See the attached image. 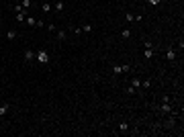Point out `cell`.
I'll use <instances>...</instances> for the list:
<instances>
[{"label":"cell","instance_id":"6da1fadb","mask_svg":"<svg viewBox=\"0 0 184 137\" xmlns=\"http://www.w3.org/2000/svg\"><path fill=\"white\" fill-rule=\"evenodd\" d=\"M153 55H155L153 43H151V41H145V51H143V57H145V59H151Z\"/></svg>","mask_w":184,"mask_h":137},{"label":"cell","instance_id":"7a4b0ae2","mask_svg":"<svg viewBox=\"0 0 184 137\" xmlns=\"http://www.w3.org/2000/svg\"><path fill=\"white\" fill-rule=\"evenodd\" d=\"M131 72V66H115L113 68V74L119 76V74H129Z\"/></svg>","mask_w":184,"mask_h":137},{"label":"cell","instance_id":"3957f363","mask_svg":"<svg viewBox=\"0 0 184 137\" xmlns=\"http://www.w3.org/2000/svg\"><path fill=\"white\" fill-rule=\"evenodd\" d=\"M160 113H164V115H174L176 111H174V106H172L170 102H162V106H160Z\"/></svg>","mask_w":184,"mask_h":137},{"label":"cell","instance_id":"277c9868","mask_svg":"<svg viewBox=\"0 0 184 137\" xmlns=\"http://www.w3.org/2000/svg\"><path fill=\"white\" fill-rule=\"evenodd\" d=\"M176 57H178V55H176V49H174V47H168V49H166V59H168L170 64H174Z\"/></svg>","mask_w":184,"mask_h":137},{"label":"cell","instance_id":"5b68a950","mask_svg":"<svg viewBox=\"0 0 184 137\" xmlns=\"http://www.w3.org/2000/svg\"><path fill=\"white\" fill-rule=\"evenodd\" d=\"M35 57H37V61H41V64H47V61H49V55H47V51H43V49L37 51Z\"/></svg>","mask_w":184,"mask_h":137},{"label":"cell","instance_id":"8992f818","mask_svg":"<svg viewBox=\"0 0 184 137\" xmlns=\"http://www.w3.org/2000/svg\"><path fill=\"white\" fill-rule=\"evenodd\" d=\"M141 19H143L141 14H131V12H129V14H125V21H127V23H139Z\"/></svg>","mask_w":184,"mask_h":137},{"label":"cell","instance_id":"52a82bcc","mask_svg":"<svg viewBox=\"0 0 184 137\" xmlns=\"http://www.w3.org/2000/svg\"><path fill=\"white\" fill-rule=\"evenodd\" d=\"M33 57H35V51H33V49H25V53H23V59H25V61L29 64V61H31Z\"/></svg>","mask_w":184,"mask_h":137},{"label":"cell","instance_id":"ba28073f","mask_svg":"<svg viewBox=\"0 0 184 137\" xmlns=\"http://www.w3.org/2000/svg\"><path fill=\"white\" fill-rule=\"evenodd\" d=\"M131 86L137 90V94H141V78H131Z\"/></svg>","mask_w":184,"mask_h":137},{"label":"cell","instance_id":"9c48e42d","mask_svg":"<svg viewBox=\"0 0 184 137\" xmlns=\"http://www.w3.org/2000/svg\"><path fill=\"white\" fill-rule=\"evenodd\" d=\"M27 16H29V14H27V10L16 12V21H19V23H25V21H27Z\"/></svg>","mask_w":184,"mask_h":137},{"label":"cell","instance_id":"30bf717a","mask_svg":"<svg viewBox=\"0 0 184 137\" xmlns=\"http://www.w3.org/2000/svg\"><path fill=\"white\" fill-rule=\"evenodd\" d=\"M127 131H129V123H127V121H123V123L119 125V133H127Z\"/></svg>","mask_w":184,"mask_h":137},{"label":"cell","instance_id":"8fae6325","mask_svg":"<svg viewBox=\"0 0 184 137\" xmlns=\"http://www.w3.org/2000/svg\"><path fill=\"white\" fill-rule=\"evenodd\" d=\"M8 111H10V104H8V102H2V104H0V115H6Z\"/></svg>","mask_w":184,"mask_h":137},{"label":"cell","instance_id":"7c38bea8","mask_svg":"<svg viewBox=\"0 0 184 137\" xmlns=\"http://www.w3.org/2000/svg\"><path fill=\"white\" fill-rule=\"evenodd\" d=\"M53 8H55V12H61L63 10V0H55V6Z\"/></svg>","mask_w":184,"mask_h":137},{"label":"cell","instance_id":"4fadbf2b","mask_svg":"<svg viewBox=\"0 0 184 137\" xmlns=\"http://www.w3.org/2000/svg\"><path fill=\"white\" fill-rule=\"evenodd\" d=\"M57 35H55V39L57 41H66V31H55Z\"/></svg>","mask_w":184,"mask_h":137},{"label":"cell","instance_id":"5bb4252c","mask_svg":"<svg viewBox=\"0 0 184 137\" xmlns=\"http://www.w3.org/2000/svg\"><path fill=\"white\" fill-rule=\"evenodd\" d=\"M29 27H33V25H37V19H33V16H27V21H25Z\"/></svg>","mask_w":184,"mask_h":137},{"label":"cell","instance_id":"9a60e30c","mask_svg":"<svg viewBox=\"0 0 184 137\" xmlns=\"http://www.w3.org/2000/svg\"><path fill=\"white\" fill-rule=\"evenodd\" d=\"M121 37H123V39H129V37H131V31H129V29H123V31H121Z\"/></svg>","mask_w":184,"mask_h":137},{"label":"cell","instance_id":"2e32d148","mask_svg":"<svg viewBox=\"0 0 184 137\" xmlns=\"http://www.w3.org/2000/svg\"><path fill=\"white\" fill-rule=\"evenodd\" d=\"M21 6H23L25 10H29V8H31V0H21Z\"/></svg>","mask_w":184,"mask_h":137},{"label":"cell","instance_id":"e0dca14e","mask_svg":"<svg viewBox=\"0 0 184 137\" xmlns=\"http://www.w3.org/2000/svg\"><path fill=\"white\" fill-rule=\"evenodd\" d=\"M6 37H8V39H16V37H19V33H16V31H8V33H6Z\"/></svg>","mask_w":184,"mask_h":137},{"label":"cell","instance_id":"ac0fdd59","mask_svg":"<svg viewBox=\"0 0 184 137\" xmlns=\"http://www.w3.org/2000/svg\"><path fill=\"white\" fill-rule=\"evenodd\" d=\"M149 86H151V82H149V80H141V88H143V90H147Z\"/></svg>","mask_w":184,"mask_h":137},{"label":"cell","instance_id":"d6986e66","mask_svg":"<svg viewBox=\"0 0 184 137\" xmlns=\"http://www.w3.org/2000/svg\"><path fill=\"white\" fill-rule=\"evenodd\" d=\"M41 10H43V12H49V10H51L49 2H43V4H41Z\"/></svg>","mask_w":184,"mask_h":137},{"label":"cell","instance_id":"ffe728a7","mask_svg":"<svg viewBox=\"0 0 184 137\" xmlns=\"http://www.w3.org/2000/svg\"><path fill=\"white\" fill-rule=\"evenodd\" d=\"M72 33H74V35H82V29H78V27H74V29H72Z\"/></svg>","mask_w":184,"mask_h":137},{"label":"cell","instance_id":"44dd1931","mask_svg":"<svg viewBox=\"0 0 184 137\" xmlns=\"http://www.w3.org/2000/svg\"><path fill=\"white\" fill-rule=\"evenodd\" d=\"M47 29H49V31H57V27H55L53 23H49V25H47Z\"/></svg>","mask_w":184,"mask_h":137},{"label":"cell","instance_id":"7402d4cb","mask_svg":"<svg viewBox=\"0 0 184 137\" xmlns=\"http://www.w3.org/2000/svg\"><path fill=\"white\" fill-rule=\"evenodd\" d=\"M147 2H149V4H151V6H158V4H160V2H162V0H147Z\"/></svg>","mask_w":184,"mask_h":137},{"label":"cell","instance_id":"603a6c76","mask_svg":"<svg viewBox=\"0 0 184 137\" xmlns=\"http://www.w3.org/2000/svg\"><path fill=\"white\" fill-rule=\"evenodd\" d=\"M127 92H129V94H137V90H135L133 86H129V88H127Z\"/></svg>","mask_w":184,"mask_h":137},{"label":"cell","instance_id":"cb8c5ba5","mask_svg":"<svg viewBox=\"0 0 184 137\" xmlns=\"http://www.w3.org/2000/svg\"><path fill=\"white\" fill-rule=\"evenodd\" d=\"M47 2H49V0H47Z\"/></svg>","mask_w":184,"mask_h":137}]
</instances>
